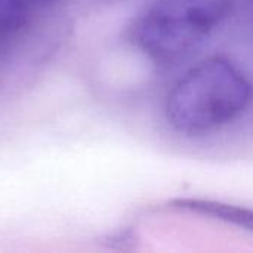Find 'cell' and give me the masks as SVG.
<instances>
[{"mask_svg": "<svg viewBox=\"0 0 253 253\" xmlns=\"http://www.w3.org/2000/svg\"><path fill=\"white\" fill-rule=\"evenodd\" d=\"M252 101L249 77L230 59L209 56L173 84L166 99V119L182 135H206L237 120Z\"/></svg>", "mask_w": 253, "mask_h": 253, "instance_id": "cell-1", "label": "cell"}, {"mask_svg": "<svg viewBox=\"0 0 253 253\" xmlns=\"http://www.w3.org/2000/svg\"><path fill=\"white\" fill-rule=\"evenodd\" d=\"M234 0H153L130 27L132 43L156 65L190 56L228 16Z\"/></svg>", "mask_w": 253, "mask_h": 253, "instance_id": "cell-2", "label": "cell"}, {"mask_svg": "<svg viewBox=\"0 0 253 253\" xmlns=\"http://www.w3.org/2000/svg\"><path fill=\"white\" fill-rule=\"evenodd\" d=\"M27 19L24 0H0V37L18 31Z\"/></svg>", "mask_w": 253, "mask_h": 253, "instance_id": "cell-4", "label": "cell"}, {"mask_svg": "<svg viewBox=\"0 0 253 253\" xmlns=\"http://www.w3.org/2000/svg\"><path fill=\"white\" fill-rule=\"evenodd\" d=\"M170 205L175 209L208 216L253 233V209L251 208L236 206L219 200L197 199V197L175 199L170 202Z\"/></svg>", "mask_w": 253, "mask_h": 253, "instance_id": "cell-3", "label": "cell"}]
</instances>
